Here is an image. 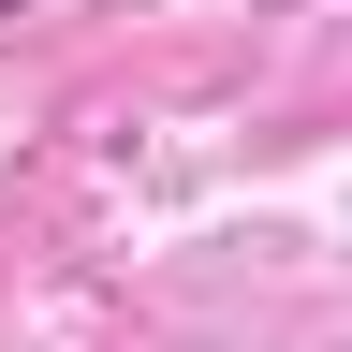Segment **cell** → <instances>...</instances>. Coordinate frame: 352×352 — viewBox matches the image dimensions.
<instances>
[{
  "mask_svg": "<svg viewBox=\"0 0 352 352\" xmlns=\"http://www.w3.org/2000/svg\"><path fill=\"white\" fill-rule=\"evenodd\" d=\"M0 15H30V0H0Z\"/></svg>",
  "mask_w": 352,
  "mask_h": 352,
  "instance_id": "cell-1",
  "label": "cell"
}]
</instances>
